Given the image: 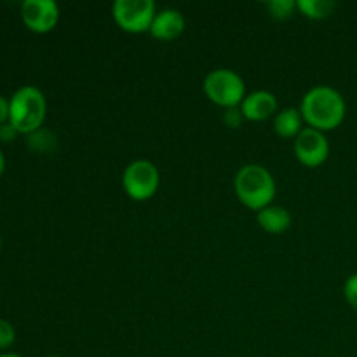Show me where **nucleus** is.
Listing matches in <instances>:
<instances>
[{
	"mask_svg": "<svg viewBox=\"0 0 357 357\" xmlns=\"http://www.w3.org/2000/svg\"><path fill=\"white\" fill-rule=\"evenodd\" d=\"M243 121H246L241 112V107H234V108H227L225 114H223V122H225L229 128H241Z\"/></svg>",
	"mask_w": 357,
	"mask_h": 357,
	"instance_id": "17",
	"label": "nucleus"
},
{
	"mask_svg": "<svg viewBox=\"0 0 357 357\" xmlns=\"http://www.w3.org/2000/svg\"><path fill=\"white\" fill-rule=\"evenodd\" d=\"M160 185V173L152 160L136 159L124 167L122 187L132 201L145 202L157 194Z\"/></svg>",
	"mask_w": 357,
	"mask_h": 357,
	"instance_id": "5",
	"label": "nucleus"
},
{
	"mask_svg": "<svg viewBox=\"0 0 357 357\" xmlns=\"http://www.w3.org/2000/svg\"><path fill=\"white\" fill-rule=\"evenodd\" d=\"M0 251H2V234H0Z\"/></svg>",
	"mask_w": 357,
	"mask_h": 357,
	"instance_id": "22",
	"label": "nucleus"
},
{
	"mask_svg": "<svg viewBox=\"0 0 357 357\" xmlns=\"http://www.w3.org/2000/svg\"><path fill=\"white\" fill-rule=\"evenodd\" d=\"M202 89L208 100L218 107L234 108L241 107L246 98V82L243 77L230 68H215L204 77Z\"/></svg>",
	"mask_w": 357,
	"mask_h": 357,
	"instance_id": "4",
	"label": "nucleus"
},
{
	"mask_svg": "<svg viewBox=\"0 0 357 357\" xmlns=\"http://www.w3.org/2000/svg\"><path fill=\"white\" fill-rule=\"evenodd\" d=\"M267 9L275 20H288L295 13L296 2H293V0H271L267 3Z\"/></svg>",
	"mask_w": 357,
	"mask_h": 357,
	"instance_id": "14",
	"label": "nucleus"
},
{
	"mask_svg": "<svg viewBox=\"0 0 357 357\" xmlns=\"http://www.w3.org/2000/svg\"><path fill=\"white\" fill-rule=\"evenodd\" d=\"M157 14L153 0H115L112 6V16L117 26L128 33L149 31Z\"/></svg>",
	"mask_w": 357,
	"mask_h": 357,
	"instance_id": "6",
	"label": "nucleus"
},
{
	"mask_svg": "<svg viewBox=\"0 0 357 357\" xmlns=\"http://www.w3.org/2000/svg\"><path fill=\"white\" fill-rule=\"evenodd\" d=\"M236 195L248 209L260 211L272 204L278 194V183L271 171L261 164H244L234 178Z\"/></svg>",
	"mask_w": 357,
	"mask_h": 357,
	"instance_id": "2",
	"label": "nucleus"
},
{
	"mask_svg": "<svg viewBox=\"0 0 357 357\" xmlns=\"http://www.w3.org/2000/svg\"><path fill=\"white\" fill-rule=\"evenodd\" d=\"M45 357H61V356H45Z\"/></svg>",
	"mask_w": 357,
	"mask_h": 357,
	"instance_id": "23",
	"label": "nucleus"
},
{
	"mask_svg": "<svg viewBox=\"0 0 357 357\" xmlns=\"http://www.w3.org/2000/svg\"><path fill=\"white\" fill-rule=\"evenodd\" d=\"M6 173V155H3V152L0 150V176Z\"/></svg>",
	"mask_w": 357,
	"mask_h": 357,
	"instance_id": "20",
	"label": "nucleus"
},
{
	"mask_svg": "<svg viewBox=\"0 0 357 357\" xmlns=\"http://www.w3.org/2000/svg\"><path fill=\"white\" fill-rule=\"evenodd\" d=\"M293 150L300 164L305 167H319L330 157V142L323 131L305 126L295 138Z\"/></svg>",
	"mask_w": 357,
	"mask_h": 357,
	"instance_id": "7",
	"label": "nucleus"
},
{
	"mask_svg": "<svg viewBox=\"0 0 357 357\" xmlns=\"http://www.w3.org/2000/svg\"><path fill=\"white\" fill-rule=\"evenodd\" d=\"M300 112L309 128L317 131H333L344 122L347 115V103L342 93L335 87L321 84L303 94Z\"/></svg>",
	"mask_w": 357,
	"mask_h": 357,
	"instance_id": "1",
	"label": "nucleus"
},
{
	"mask_svg": "<svg viewBox=\"0 0 357 357\" xmlns=\"http://www.w3.org/2000/svg\"><path fill=\"white\" fill-rule=\"evenodd\" d=\"M185 17L178 9L157 10L150 26V35L157 40H174L185 31Z\"/></svg>",
	"mask_w": 357,
	"mask_h": 357,
	"instance_id": "10",
	"label": "nucleus"
},
{
	"mask_svg": "<svg viewBox=\"0 0 357 357\" xmlns=\"http://www.w3.org/2000/svg\"><path fill=\"white\" fill-rule=\"evenodd\" d=\"M303 122L300 108H282L274 117V131L281 138L295 139L303 131Z\"/></svg>",
	"mask_w": 357,
	"mask_h": 357,
	"instance_id": "12",
	"label": "nucleus"
},
{
	"mask_svg": "<svg viewBox=\"0 0 357 357\" xmlns=\"http://www.w3.org/2000/svg\"><path fill=\"white\" fill-rule=\"evenodd\" d=\"M278 96L265 89H258L246 94L244 101L241 103V112H243L244 119L253 122L265 121V119L272 117L278 112Z\"/></svg>",
	"mask_w": 357,
	"mask_h": 357,
	"instance_id": "9",
	"label": "nucleus"
},
{
	"mask_svg": "<svg viewBox=\"0 0 357 357\" xmlns=\"http://www.w3.org/2000/svg\"><path fill=\"white\" fill-rule=\"evenodd\" d=\"M344 296L347 300L349 305L357 312V272L356 274L349 275L347 281L344 284Z\"/></svg>",
	"mask_w": 357,
	"mask_h": 357,
	"instance_id": "16",
	"label": "nucleus"
},
{
	"mask_svg": "<svg viewBox=\"0 0 357 357\" xmlns=\"http://www.w3.org/2000/svg\"><path fill=\"white\" fill-rule=\"evenodd\" d=\"M0 357H23L21 354H16V352H2Z\"/></svg>",
	"mask_w": 357,
	"mask_h": 357,
	"instance_id": "21",
	"label": "nucleus"
},
{
	"mask_svg": "<svg viewBox=\"0 0 357 357\" xmlns=\"http://www.w3.org/2000/svg\"><path fill=\"white\" fill-rule=\"evenodd\" d=\"M257 222L265 232L268 234H284L291 227V215L282 206L271 204L257 213Z\"/></svg>",
	"mask_w": 357,
	"mask_h": 357,
	"instance_id": "11",
	"label": "nucleus"
},
{
	"mask_svg": "<svg viewBox=\"0 0 357 357\" xmlns=\"http://www.w3.org/2000/svg\"><path fill=\"white\" fill-rule=\"evenodd\" d=\"M17 136H20V132H17V129L14 128L10 122H6V124L0 126V142L10 143V142H14Z\"/></svg>",
	"mask_w": 357,
	"mask_h": 357,
	"instance_id": "18",
	"label": "nucleus"
},
{
	"mask_svg": "<svg viewBox=\"0 0 357 357\" xmlns=\"http://www.w3.org/2000/svg\"><path fill=\"white\" fill-rule=\"evenodd\" d=\"M21 20L33 33H49L59 21V6L54 0H24L21 3Z\"/></svg>",
	"mask_w": 357,
	"mask_h": 357,
	"instance_id": "8",
	"label": "nucleus"
},
{
	"mask_svg": "<svg viewBox=\"0 0 357 357\" xmlns=\"http://www.w3.org/2000/svg\"><path fill=\"white\" fill-rule=\"evenodd\" d=\"M9 122V100L0 94V126Z\"/></svg>",
	"mask_w": 357,
	"mask_h": 357,
	"instance_id": "19",
	"label": "nucleus"
},
{
	"mask_svg": "<svg viewBox=\"0 0 357 357\" xmlns=\"http://www.w3.org/2000/svg\"><path fill=\"white\" fill-rule=\"evenodd\" d=\"M16 342V330L6 319H0V351H6Z\"/></svg>",
	"mask_w": 357,
	"mask_h": 357,
	"instance_id": "15",
	"label": "nucleus"
},
{
	"mask_svg": "<svg viewBox=\"0 0 357 357\" xmlns=\"http://www.w3.org/2000/svg\"><path fill=\"white\" fill-rule=\"evenodd\" d=\"M335 7L337 3L333 0H298L296 2V9L310 20H326L333 13Z\"/></svg>",
	"mask_w": 357,
	"mask_h": 357,
	"instance_id": "13",
	"label": "nucleus"
},
{
	"mask_svg": "<svg viewBox=\"0 0 357 357\" xmlns=\"http://www.w3.org/2000/svg\"><path fill=\"white\" fill-rule=\"evenodd\" d=\"M47 117L45 94L35 86H21L9 98V122L20 135H31L44 126Z\"/></svg>",
	"mask_w": 357,
	"mask_h": 357,
	"instance_id": "3",
	"label": "nucleus"
}]
</instances>
